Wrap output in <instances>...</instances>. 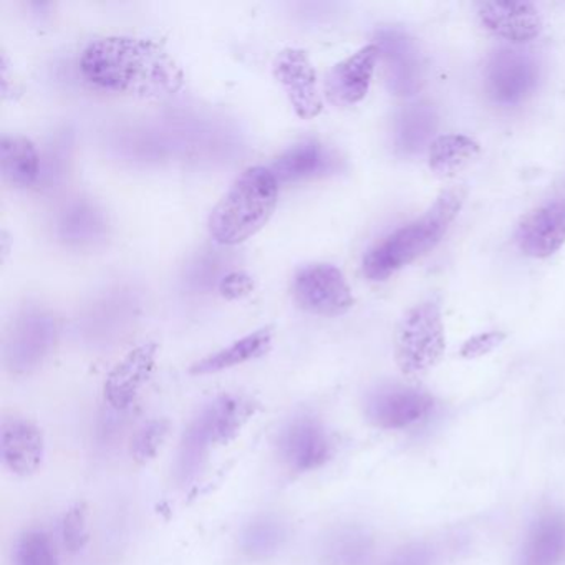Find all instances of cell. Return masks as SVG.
Instances as JSON below:
<instances>
[{"label":"cell","mask_w":565,"mask_h":565,"mask_svg":"<svg viewBox=\"0 0 565 565\" xmlns=\"http://www.w3.org/2000/svg\"><path fill=\"white\" fill-rule=\"evenodd\" d=\"M253 398L223 393L211 399L184 429L177 459V478L181 484L193 481L206 465L211 451L230 445L257 413Z\"/></svg>","instance_id":"obj_4"},{"label":"cell","mask_w":565,"mask_h":565,"mask_svg":"<svg viewBox=\"0 0 565 565\" xmlns=\"http://www.w3.org/2000/svg\"><path fill=\"white\" fill-rule=\"evenodd\" d=\"M157 353V343H141L137 349L130 350L108 373L104 396L111 408L125 412L134 405L135 399L153 375Z\"/></svg>","instance_id":"obj_13"},{"label":"cell","mask_w":565,"mask_h":565,"mask_svg":"<svg viewBox=\"0 0 565 565\" xmlns=\"http://www.w3.org/2000/svg\"><path fill=\"white\" fill-rule=\"evenodd\" d=\"M55 231L62 243L85 249L107 239L108 221L95 201L75 198L62 207Z\"/></svg>","instance_id":"obj_19"},{"label":"cell","mask_w":565,"mask_h":565,"mask_svg":"<svg viewBox=\"0 0 565 565\" xmlns=\"http://www.w3.org/2000/svg\"><path fill=\"white\" fill-rule=\"evenodd\" d=\"M2 465L14 476L35 475L44 462L45 438L42 429L24 416H6L0 431Z\"/></svg>","instance_id":"obj_12"},{"label":"cell","mask_w":565,"mask_h":565,"mask_svg":"<svg viewBox=\"0 0 565 565\" xmlns=\"http://www.w3.org/2000/svg\"><path fill=\"white\" fill-rule=\"evenodd\" d=\"M274 75L286 90L294 111L303 120H312L322 111V97L317 87V72L302 49H284L274 61Z\"/></svg>","instance_id":"obj_11"},{"label":"cell","mask_w":565,"mask_h":565,"mask_svg":"<svg viewBox=\"0 0 565 565\" xmlns=\"http://www.w3.org/2000/svg\"><path fill=\"white\" fill-rule=\"evenodd\" d=\"M292 290L300 309L313 316H343L355 303L345 276L332 264L303 267L294 277Z\"/></svg>","instance_id":"obj_8"},{"label":"cell","mask_w":565,"mask_h":565,"mask_svg":"<svg viewBox=\"0 0 565 565\" xmlns=\"http://www.w3.org/2000/svg\"><path fill=\"white\" fill-rule=\"evenodd\" d=\"M481 153V145L466 135H441L428 148V167L441 178H451Z\"/></svg>","instance_id":"obj_25"},{"label":"cell","mask_w":565,"mask_h":565,"mask_svg":"<svg viewBox=\"0 0 565 565\" xmlns=\"http://www.w3.org/2000/svg\"><path fill=\"white\" fill-rule=\"evenodd\" d=\"M373 541L363 529H335L323 542L322 557L327 565H365L372 557Z\"/></svg>","instance_id":"obj_26"},{"label":"cell","mask_w":565,"mask_h":565,"mask_svg":"<svg viewBox=\"0 0 565 565\" xmlns=\"http://www.w3.org/2000/svg\"><path fill=\"white\" fill-rule=\"evenodd\" d=\"M465 200L466 191L461 186L443 191L422 217L393 231L366 253L363 274L373 282H382L435 249L458 217Z\"/></svg>","instance_id":"obj_2"},{"label":"cell","mask_w":565,"mask_h":565,"mask_svg":"<svg viewBox=\"0 0 565 565\" xmlns=\"http://www.w3.org/2000/svg\"><path fill=\"white\" fill-rule=\"evenodd\" d=\"M446 350L441 309L433 300L409 309L395 333V359L405 375L428 372L441 360Z\"/></svg>","instance_id":"obj_5"},{"label":"cell","mask_w":565,"mask_h":565,"mask_svg":"<svg viewBox=\"0 0 565 565\" xmlns=\"http://www.w3.org/2000/svg\"><path fill=\"white\" fill-rule=\"evenodd\" d=\"M379 62L380 51L375 42L343 58L327 75V98L337 107L360 104L369 94Z\"/></svg>","instance_id":"obj_14"},{"label":"cell","mask_w":565,"mask_h":565,"mask_svg":"<svg viewBox=\"0 0 565 565\" xmlns=\"http://www.w3.org/2000/svg\"><path fill=\"white\" fill-rule=\"evenodd\" d=\"M273 327H263L243 339L236 340L230 347L217 350L216 353L198 360L190 372L193 375H211V373H220L223 370L234 369V366L243 365L250 360L259 359L269 352L273 345Z\"/></svg>","instance_id":"obj_20"},{"label":"cell","mask_w":565,"mask_h":565,"mask_svg":"<svg viewBox=\"0 0 565 565\" xmlns=\"http://www.w3.org/2000/svg\"><path fill=\"white\" fill-rule=\"evenodd\" d=\"M433 555L423 544L406 545L396 551L385 565H431Z\"/></svg>","instance_id":"obj_31"},{"label":"cell","mask_w":565,"mask_h":565,"mask_svg":"<svg viewBox=\"0 0 565 565\" xmlns=\"http://www.w3.org/2000/svg\"><path fill=\"white\" fill-rule=\"evenodd\" d=\"M57 322L42 307H28L14 320L4 343L6 369L14 375L34 372L54 349Z\"/></svg>","instance_id":"obj_7"},{"label":"cell","mask_w":565,"mask_h":565,"mask_svg":"<svg viewBox=\"0 0 565 565\" xmlns=\"http://www.w3.org/2000/svg\"><path fill=\"white\" fill-rule=\"evenodd\" d=\"M515 243L534 259L554 256L565 244V201H551L531 211L515 231Z\"/></svg>","instance_id":"obj_15"},{"label":"cell","mask_w":565,"mask_h":565,"mask_svg":"<svg viewBox=\"0 0 565 565\" xmlns=\"http://www.w3.org/2000/svg\"><path fill=\"white\" fill-rule=\"evenodd\" d=\"M0 168L12 186L31 188L41 180L42 160L29 138L6 135L0 145Z\"/></svg>","instance_id":"obj_22"},{"label":"cell","mask_w":565,"mask_h":565,"mask_svg":"<svg viewBox=\"0 0 565 565\" xmlns=\"http://www.w3.org/2000/svg\"><path fill=\"white\" fill-rule=\"evenodd\" d=\"M168 433H170V422L168 419L158 418L145 423L137 435L131 439V458L137 465L145 466L157 458L160 449L167 441Z\"/></svg>","instance_id":"obj_28"},{"label":"cell","mask_w":565,"mask_h":565,"mask_svg":"<svg viewBox=\"0 0 565 565\" xmlns=\"http://www.w3.org/2000/svg\"><path fill=\"white\" fill-rule=\"evenodd\" d=\"M14 565H61L51 535L41 529L25 531L15 544Z\"/></svg>","instance_id":"obj_27"},{"label":"cell","mask_w":565,"mask_h":565,"mask_svg":"<svg viewBox=\"0 0 565 565\" xmlns=\"http://www.w3.org/2000/svg\"><path fill=\"white\" fill-rule=\"evenodd\" d=\"M438 127L435 108L428 104H415L403 108L396 118L395 145L402 153L412 154L433 143Z\"/></svg>","instance_id":"obj_24"},{"label":"cell","mask_w":565,"mask_h":565,"mask_svg":"<svg viewBox=\"0 0 565 565\" xmlns=\"http://www.w3.org/2000/svg\"><path fill=\"white\" fill-rule=\"evenodd\" d=\"M433 408V398L415 388L380 390L366 402V418L382 429H403L425 418Z\"/></svg>","instance_id":"obj_16"},{"label":"cell","mask_w":565,"mask_h":565,"mask_svg":"<svg viewBox=\"0 0 565 565\" xmlns=\"http://www.w3.org/2000/svg\"><path fill=\"white\" fill-rule=\"evenodd\" d=\"M539 68L531 55L502 49L492 55L486 71L489 97L501 105L521 104L537 87Z\"/></svg>","instance_id":"obj_9"},{"label":"cell","mask_w":565,"mask_h":565,"mask_svg":"<svg viewBox=\"0 0 565 565\" xmlns=\"http://www.w3.org/2000/svg\"><path fill=\"white\" fill-rule=\"evenodd\" d=\"M375 44L390 92L398 97L415 95L423 82L422 57L415 42L405 32L383 29L376 34Z\"/></svg>","instance_id":"obj_10"},{"label":"cell","mask_w":565,"mask_h":565,"mask_svg":"<svg viewBox=\"0 0 565 565\" xmlns=\"http://www.w3.org/2000/svg\"><path fill=\"white\" fill-rule=\"evenodd\" d=\"M85 81L100 90L138 98H168L183 90L184 72L151 39L110 35L95 39L81 58Z\"/></svg>","instance_id":"obj_1"},{"label":"cell","mask_w":565,"mask_h":565,"mask_svg":"<svg viewBox=\"0 0 565 565\" xmlns=\"http://www.w3.org/2000/svg\"><path fill=\"white\" fill-rule=\"evenodd\" d=\"M504 340V333L501 332H488L479 333V335L472 337L462 347V356H481L484 353L491 352L492 349L499 345Z\"/></svg>","instance_id":"obj_32"},{"label":"cell","mask_w":565,"mask_h":565,"mask_svg":"<svg viewBox=\"0 0 565 565\" xmlns=\"http://www.w3.org/2000/svg\"><path fill=\"white\" fill-rule=\"evenodd\" d=\"M279 200V181L269 168H247L216 204L210 234L217 244L237 246L256 236L273 217Z\"/></svg>","instance_id":"obj_3"},{"label":"cell","mask_w":565,"mask_h":565,"mask_svg":"<svg viewBox=\"0 0 565 565\" xmlns=\"http://www.w3.org/2000/svg\"><path fill=\"white\" fill-rule=\"evenodd\" d=\"M289 541V525L277 515H257L241 532L239 547L253 561L276 557Z\"/></svg>","instance_id":"obj_23"},{"label":"cell","mask_w":565,"mask_h":565,"mask_svg":"<svg viewBox=\"0 0 565 565\" xmlns=\"http://www.w3.org/2000/svg\"><path fill=\"white\" fill-rule=\"evenodd\" d=\"M478 15L486 31L511 44H527L542 32L541 14L527 2H488L479 6Z\"/></svg>","instance_id":"obj_17"},{"label":"cell","mask_w":565,"mask_h":565,"mask_svg":"<svg viewBox=\"0 0 565 565\" xmlns=\"http://www.w3.org/2000/svg\"><path fill=\"white\" fill-rule=\"evenodd\" d=\"M254 290V280L249 274L233 270L220 280V292L224 299L239 300L249 296Z\"/></svg>","instance_id":"obj_30"},{"label":"cell","mask_w":565,"mask_h":565,"mask_svg":"<svg viewBox=\"0 0 565 565\" xmlns=\"http://www.w3.org/2000/svg\"><path fill=\"white\" fill-rule=\"evenodd\" d=\"M277 456L289 471L303 475L322 468L333 455V439L319 416L297 412L280 426Z\"/></svg>","instance_id":"obj_6"},{"label":"cell","mask_w":565,"mask_h":565,"mask_svg":"<svg viewBox=\"0 0 565 565\" xmlns=\"http://www.w3.org/2000/svg\"><path fill=\"white\" fill-rule=\"evenodd\" d=\"M337 168H339V158L330 148L320 141L306 140L279 154L269 170L280 184L329 177Z\"/></svg>","instance_id":"obj_18"},{"label":"cell","mask_w":565,"mask_h":565,"mask_svg":"<svg viewBox=\"0 0 565 565\" xmlns=\"http://www.w3.org/2000/svg\"><path fill=\"white\" fill-rule=\"evenodd\" d=\"M565 557V519L548 514L539 519L525 539L521 565H561Z\"/></svg>","instance_id":"obj_21"},{"label":"cell","mask_w":565,"mask_h":565,"mask_svg":"<svg viewBox=\"0 0 565 565\" xmlns=\"http://www.w3.org/2000/svg\"><path fill=\"white\" fill-rule=\"evenodd\" d=\"M62 542L71 554H78L88 544V511L84 502H77L65 512L61 524Z\"/></svg>","instance_id":"obj_29"}]
</instances>
